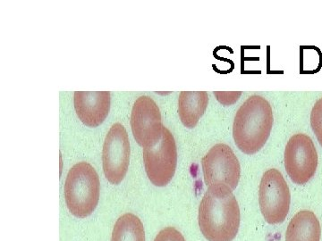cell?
<instances>
[{
    "instance_id": "8fae6325",
    "label": "cell",
    "mask_w": 322,
    "mask_h": 241,
    "mask_svg": "<svg viewBox=\"0 0 322 241\" xmlns=\"http://www.w3.org/2000/svg\"><path fill=\"white\" fill-rule=\"evenodd\" d=\"M321 227L315 213L302 210L294 215L286 232V241H320Z\"/></svg>"
},
{
    "instance_id": "2e32d148",
    "label": "cell",
    "mask_w": 322,
    "mask_h": 241,
    "mask_svg": "<svg viewBox=\"0 0 322 241\" xmlns=\"http://www.w3.org/2000/svg\"><path fill=\"white\" fill-rule=\"evenodd\" d=\"M242 93V91H214L213 94L222 105L230 106L239 100Z\"/></svg>"
},
{
    "instance_id": "7c38bea8",
    "label": "cell",
    "mask_w": 322,
    "mask_h": 241,
    "mask_svg": "<svg viewBox=\"0 0 322 241\" xmlns=\"http://www.w3.org/2000/svg\"><path fill=\"white\" fill-rule=\"evenodd\" d=\"M209 104L206 91H182L178 98V114L185 127L195 128Z\"/></svg>"
},
{
    "instance_id": "52a82bcc",
    "label": "cell",
    "mask_w": 322,
    "mask_h": 241,
    "mask_svg": "<svg viewBox=\"0 0 322 241\" xmlns=\"http://www.w3.org/2000/svg\"><path fill=\"white\" fill-rule=\"evenodd\" d=\"M284 162L292 181L295 184H306L318 167V153L312 138L304 133L292 136L285 149Z\"/></svg>"
},
{
    "instance_id": "5bb4252c",
    "label": "cell",
    "mask_w": 322,
    "mask_h": 241,
    "mask_svg": "<svg viewBox=\"0 0 322 241\" xmlns=\"http://www.w3.org/2000/svg\"><path fill=\"white\" fill-rule=\"evenodd\" d=\"M311 126L322 147V98L316 101L311 113Z\"/></svg>"
},
{
    "instance_id": "ba28073f",
    "label": "cell",
    "mask_w": 322,
    "mask_h": 241,
    "mask_svg": "<svg viewBox=\"0 0 322 241\" xmlns=\"http://www.w3.org/2000/svg\"><path fill=\"white\" fill-rule=\"evenodd\" d=\"M130 142L125 128L113 124L106 134L103 145V171L111 184L117 185L127 174L130 163Z\"/></svg>"
},
{
    "instance_id": "5b68a950",
    "label": "cell",
    "mask_w": 322,
    "mask_h": 241,
    "mask_svg": "<svg viewBox=\"0 0 322 241\" xmlns=\"http://www.w3.org/2000/svg\"><path fill=\"white\" fill-rule=\"evenodd\" d=\"M290 202V190L282 174L276 169L265 172L260 184L259 203L266 222L282 224L289 212Z\"/></svg>"
},
{
    "instance_id": "4fadbf2b",
    "label": "cell",
    "mask_w": 322,
    "mask_h": 241,
    "mask_svg": "<svg viewBox=\"0 0 322 241\" xmlns=\"http://www.w3.org/2000/svg\"><path fill=\"white\" fill-rule=\"evenodd\" d=\"M111 241H145L142 221L134 213H124L114 225Z\"/></svg>"
},
{
    "instance_id": "9c48e42d",
    "label": "cell",
    "mask_w": 322,
    "mask_h": 241,
    "mask_svg": "<svg viewBox=\"0 0 322 241\" xmlns=\"http://www.w3.org/2000/svg\"><path fill=\"white\" fill-rule=\"evenodd\" d=\"M131 126L135 140L143 149L160 141L164 126L160 108L151 97H139L135 101L132 110Z\"/></svg>"
},
{
    "instance_id": "6da1fadb",
    "label": "cell",
    "mask_w": 322,
    "mask_h": 241,
    "mask_svg": "<svg viewBox=\"0 0 322 241\" xmlns=\"http://www.w3.org/2000/svg\"><path fill=\"white\" fill-rule=\"evenodd\" d=\"M199 226L209 241H233L240 227V209L228 188L209 189L199 206Z\"/></svg>"
},
{
    "instance_id": "9a60e30c",
    "label": "cell",
    "mask_w": 322,
    "mask_h": 241,
    "mask_svg": "<svg viewBox=\"0 0 322 241\" xmlns=\"http://www.w3.org/2000/svg\"><path fill=\"white\" fill-rule=\"evenodd\" d=\"M154 241H185V239L176 228L166 227L158 233Z\"/></svg>"
},
{
    "instance_id": "8992f818",
    "label": "cell",
    "mask_w": 322,
    "mask_h": 241,
    "mask_svg": "<svg viewBox=\"0 0 322 241\" xmlns=\"http://www.w3.org/2000/svg\"><path fill=\"white\" fill-rule=\"evenodd\" d=\"M143 162L149 181L157 187H165L173 179L177 164V149L173 134L163 128L156 145L143 149Z\"/></svg>"
},
{
    "instance_id": "7a4b0ae2",
    "label": "cell",
    "mask_w": 322,
    "mask_h": 241,
    "mask_svg": "<svg viewBox=\"0 0 322 241\" xmlns=\"http://www.w3.org/2000/svg\"><path fill=\"white\" fill-rule=\"evenodd\" d=\"M274 117L269 101L252 95L239 107L233 124L234 143L242 152L253 155L265 145L272 130Z\"/></svg>"
},
{
    "instance_id": "3957f363",
    "label": "cell",
    "mask_w": 322,
    "mask_h": 241,
    "mask_svg": "<svg viewBox=\"0 0 322 241\" xmlns=\"http://www.w3.org/2000/svg\"><path fill=\"white\" fill-rule=\"evenodd\" d=\"M69 212L75 217L91 215L98 206L100 192L99 175L87 162L75 163L68 172L64 186Z\"/></svg>"
},
{
    "instance_id": "30bf717a",
    "label": "cell",
    "mask_w": 322,
    "mask_h": 241,
    "mask_svg": "<svg viewBox=\"0 0 322 241\" xmlns=\"http://www.w3.org/2000/svg\"><path fill=\"white\" fill-rule=\"evenodd\" d=\"M75 108L79 119L89 127H97L110 109V91H75Z\"/></svg>"
},
{
    "instance_id": "277c9868",
    "label": "cell",
    "mask_w": 322,
    "mask_h": 241,
    "mask_svg": "<svg viewBox=\"0 0 322 241\" xmlns=\"http://www.w3.org/2000/svg\"><path fill=\"white\" fill-rule=\"evenodd\" d=\"M202 166L204 181L209 189L228 188L233 191L238 187L241 167L234 151L227 144L213 146L203 156Z\"/></svg>"
}]
</instances>
